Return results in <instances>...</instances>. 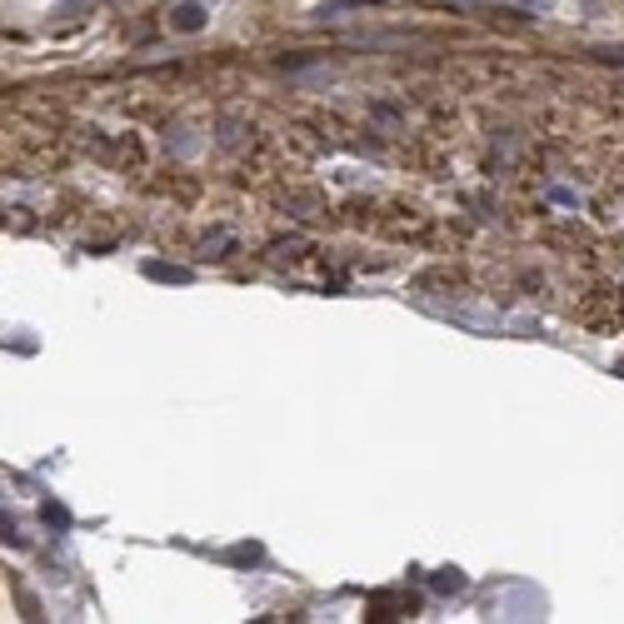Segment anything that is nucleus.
Instances as JSON below:
<instances>
[{
	"label": "nucleus",
	"instance_id": "nucleus-2",
	"mask_svg": "<svg viewBox=\"0 0 624 624\" xmlns=\"http://www.w3.org/2000/svg\"><path fill=\"white\" fill-rule=\"evenodd\" d=\"M430 585L440 589V595H459V589H465V574H459V570H440Z\"/></svg>",
	"mask_w": 624,
	"mask_h": 624
},
{
	"label": "nucleus",
	"instance_id": "nucleus-4",
	"mask_svg": "<svg viewBox=\"0 0 624 624\" xmlns=\"http://www.w3.org/2000/svg\"><path fill=\"white\" fill-rule=\"evenodd\" d=\"M520 5H535V11H549V5H555V0H520Z\"/></svg>",
	"mask_w": 624,
	"mask_h": 624
},
{
	"label": "nucleus",
	"instance_id": "nucleus-1",
	"mask_svg": "<svg viewBox=\"0 0 624 624\" xmlns=\"http://www.w3.org/2000/svg\"><path fill=\"white\" fill-rule=\"evenodd\" d=\"M205 5L200 0H180L175 11H170V30H180V36H195V30H205Z\"/></svg>",
	"mask_w": 624,
	"mask_h": 624
},
{
	"label": "nucleus",
	"instance_id": "nucleus-3",
	"mask_svg": "<svg viewBox=\"0 0 624 624\" xmlns=\"http://www.w3.org/2000/svg\"><path fill=\"white\" fill-rule=\"evenodd\" d=\"M145 275L150 280H190V270H180V265H145Z\"/></svg>",
	"mask_w": 624,
	"mask_h": 624
}]
</instances>
